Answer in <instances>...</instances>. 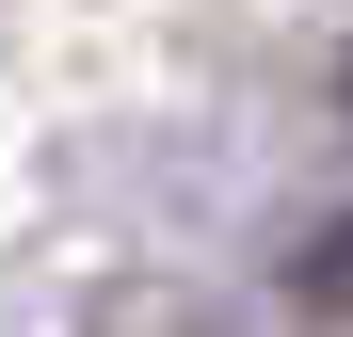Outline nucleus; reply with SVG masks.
I'll return each mask as SVG.
<instances>
[{
  "instance_id": "1",
  "label": "nucleus",
  "mask_w": 353,
  "mask_h": 337,
  "mask_svg": "<svg viewBox=\"0 0 353 337\" xmlns=\"http://www.w3.org/2000/svg\"><path fill=\"white\" fill-rule=\"evenodd\" d=\"M305 305H353V225H337V241L305 257Z\"/></svg>"
}]
</instances>
